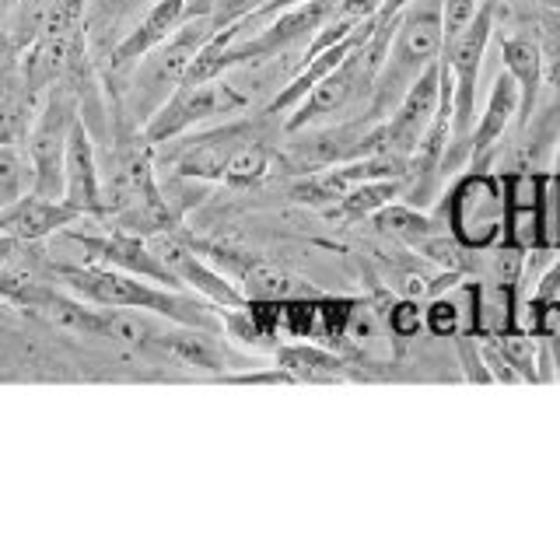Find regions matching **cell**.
<instances>
[{
	"mask_svg": "<svg viewBox=\"0 0 560 560\" xmlns=\"http://www.w3.org/2000/svg\"><path fill=\"white\" fill-rule=\"evenodd\" d=\"M8 312H11V302H4V298H0V323L8 319Z\"/></svg>",
	"mask_w": 560,
	"mask_h": 560,
	"instance_id": "obj_25",
	"label": "cell"
},
{
	"mask_svg": "<svg viewBox=\"0 0 560 560\" xmlns=\"http://www.w3.org/2000/svg\"><path fill=\"white\" fill-rule=\"evenodd\" d=\"M402 186H407V179H372V183H361V186L350 189L343 200L326 207V214L332 221H343V224L364 221V218H372L375 210H382L385 203H393L396 197H402Z\"/></svg>",
	"mask_w": 560,
	"mask_h": 560,
	"instance_id": "obj_18",
	"label": "cell"
},
{
	"mask_svg": "<svg viewBox=\"0 0 560 560\" xmlns=\"http://www.w3.org/2000/svg\"><path fill=\"white\" fill-rule=\"evenodd\" d=\"M70 242H78L88 262H102V267H116V270H127L151 280V284H162V288H183L175 273L162 262V256L154 253V245L144 242L133 232H105V235H81V232H70Z\"/></svg>",
	"mask_w": 560,
	"mask_h": 560,
	"instance_id": "obj_10",
	"label": "cell"
},
{
	"mask_svg": "<svg viewBox=\"0 0 560 560\" xmlns=\"http://www.w3.org/2000/svg\"><path fill=\"white\" fill-rule=\"evenodd\" d=\"M550 175H560V144H557V158H553V172Z\"/></svg>",
	"mask_w": 560,
	"mask_h": 560,
	"instance_id": "obj_26",
	"label": "cell"
},
{
	"mask_svg": "<svg viewBox=\"0 0 560 560\" xmlns=\"http://www.w3.org/2000/svg\"><path fill=\"white\" fill-rule=\"evenodd\" d=\"M420 326V312L410 305V302H402L396 312H393V329L399 332V337H410V332Z\"/></svg>",
	"mask_w": 560,
	"mask_h": 560,
	"instance_id": "obj_23",
	"label": "cell"
},
{
	"mask_svg": "<svg viewBox=\"0 0 560 560\" xmlns=\"http://www.w3.org/2000/svg\"><path fill=\"white\" fill-rule=\"evenodd\" d=\"M501 63L504 74L518 88V119L515 127L525 130L539 109V92H542V49L529 35H508L501 39Z\"/></svg>",
	"mask_w": 560,
	"mask_h": 560,
	"instance_id": "obj_16",
	"label": "cell"
},
{
	"mask_svg": "<svg viewBox=\"0 0 560 560\" xmlns=\"http://www.w3.org/2000/svg\"><path fill=\"white\" fill-rule=\"evenodd\" d=\"M498 22V0H480L472 22L445 43L442 63L448 67L452 78V140L442 162V175L455 172L469 162V133L477 127V88H480V70Z\"/></svg>",
	"mask_w": 560,
	"mask_h": 560,
	"instance_id": "obj_3",
	"label": "cell"
},
{
	"mask_svg": "<svg viewBox=\"0 0 560 560\" xmlns=\"http://www.w3.org/2000/svg\"><path fill=\"white\" fill-rule=\"evenodd\" d=\"M224 256L238 270V284H242L238 291L245 294V302H294V298H315V291L305 280H298L284 267H277V262H267L259 256L245 259L238 253H224Z\"/></svg>",
	"mask_w": 560,
	"mask_h": 560,
	"instance_id": "obj_17",
	"label": "cell"
},
{
	"mask_svg": "<svg viewBox=\"0 0 560 560\" xmlns=\"http://www.w3.org/2000/svg\"><path fill=\"white\" fill-rule=\"evenodd\" d=\"M533 4L542 11H560V0H533Z\"/></svg>",
	"mask_w": 560,
	"mask_h": 560,
	"instance_id": "obj_24",
	"label": "cell"
},
{
	"mask_svg": "<svg viewBox=\"0 0 560 560\" xmlns=\"http://www.w3.org/2000/svg\"><path fill=\"white\" fill-rule=\"evenodd\" d=\"M52 277L88 305L151 312L158 319L200 326V329H214V332L224 329L218 305H210L207 298H189L179 288L151 284V280L127 273V270L102 267V262H60V267H52Z\"/></svg>",
	"mask_w": 560,
	"mask_h": 560,
	"instance_id": "obj_1",
	"label": "cell"
},
{
	"mask_svg": "<svg viewBox=\"0 0 560 560\" xmlns=\"http://www.w3.org/2000/svg\"><path fill=\"white\" fill-rule=\"evenodd\" d=\"M63 200L78 210L81 218H102L105 214V197H102V172L92 133L84 127V116L74 119L67 137V154H63Z\"/></svg>",
	"mask_w": 560,
	"mask_h": 560,
	"instance_id": "obj_12",
	"label": "cell"
},
{
	"mask_svg": "<svg viewBox=\"0 0 560 560\" xmlns=\"http://www.w3.org/2000/svg\"><path fill=\"white\" fill-rule=\"evenodd\" d=\"M214 32H218L214 18L197 14V18H189L186 25L175 28L162 46H154L151 52H144V57L130 67L127 109L140 127H144V122L158 113V105H162L175 88L183 84L192 57H197Z\"/></svg>",
	"mask_w": 560,
	"mask_h": 560,
	"instance_id": "obj_4",
	"label": "cell"
},
{
	"mask_svg": "<svg viewBox=\"0 0 560 560\" xmlns=\"http://www.w3.org/2000/svg\"><path fill=\"white\" fill-rule=\"evenodd\" d=\"M197 14H207L203 8H197V0H154V8L140 18V22L122 35L119 46L113 49L109 70L113 74H127L144 52L162 46L175 28L186 25L189 18H197Z\"/></svg>",
	"mask_w": 560,
	"mask_h": 560,
	"instance_id": "obj_13",
	"label": "cell"
},
{
	"mask_svg": "<svg viewBox=\"0 0 560 560\" xmlns=\"http://www.w3.org/2000/svg\"><path fill=\"white\" fill-rule=\"evenodd\" d=\"M378 151H382V119L358 116L343 122V127H326L305 137L302 144H294L291 162L298 172H315V168L354 162V158H368Z\"/></svg>",
	"mask_w": 560,
	"mask_h": 560,
	"instance_id": "obj_9",
	"label": "cell"
},
{
	"mask_svg": "<svg viewBox=\"0 0 560 560\" xmlns=\"http://www.w3.org/2000/svg\"><path fill=\"white\" fill-rule=\"evenodd\" d=\"M445 49V25H442V0H410L407 8L396 14V28L389 49H385L382 70L375 78L372 98H368L364 113L372 119H385L402 92L424 74L431 63L442 60Z\"/></svg>",
	"mask_w": 560,
	"mask_h": 560,
	"instance_id": "obj_2",
	"label": "cell"
},
{
	"mask_svg": "<svg viewBox=\"0 0 560 560\" xmlns=\"http://www.w3.org/2000/svg\"><path fill=\"white\" fill-rule=\"evenodd\" d=\"M448 228L466 249H490L504 235V179L469 172L448 197Z\"/></svg>",
	"mask_w": 560,
	"mask_h": 560,
	"instance_id": "obj_7",
	"label": "cell"
},
{
	"mask_svg": "<svg viewBox=\"0 0 560 560\" xmlns=\"http://www.w3.org/2000/svg\"><path fill=\"white\" fill-rule=\"evenodd\" d=\"M438 98H442V60L431 63L424 74L402 92L396 109L382 119V151L378 154H389L396 162L410 165L420 137H424L428 122L438 109Z\"/></svg>",
	"mask_w": 560,
	"mask_h": 560,
	"instance_id": "obj_8",
	"label": "cell"
},
{
	"mask_svg": "<svg viewBox=\"0 0 560 560\" xmlns=\"http://www.w3.org/2000/svg\"><path fill=\"white\" fill-rule=\"evenodd\" d=\"M32 158H28V148L18 144L14 137H4L0 140V207L14 203L18 197H25L32 192Z\"/></svg>",
	"mask_w": 560,
	"mask_h": 560,
	"instance_id": "obj_21",
	"label": "cell"
},
{
	"mask_svg": "<svg viewBox=\"0 0 560 560\" xmlns=\"http://www.w3.org/2000/svg\"><path fill=\"white\" fill-rule=\"evenodd\" d=\"M151 245H154V253L162 256L165 267L175 273V280H179L183 288H192L200 298H207L210 305H218V308H245L249 305L232 280H228L224 273H218L203 256L192 253L186 242H179L168 232H158Z\"/></svg>",
	"mask_w": 560,
	"mask_h": 560,
	"instance_id": "obj_11",
	"label": "cell"
},
{
	"mask_svg": "<svg viewBox=\"0 0 560 560\" xmlns=\"http://www.w3.org/2000/svg\"><path fill=\"white\" fill-rule=\"evenodd\" d=\"M280 368H288L294 382H343L347 372V361L329 354V350L319 347H288L280 350Z\"/></svg>",
	"mask_w": 560,
	"mask_h": 560,
	"instance_id": "obj_19",
	"label": "cell"
},
{
	"mask_svg": "<svg viewBox=\"0 0 560 560\" xmlns=\"http://www.w3.org/2000/svg\"><path fill=\"white\" fill-rule=\"evenodd\" d=\"M518 119V88L515 81L504 74L494 78L490 84V95H487V105L477 119V127L469 133V162H472V172H487L490 158H494V148L498 140L508 133V127Z\"/></svg>",
	"mask_w": 560,
	"mask_h": 560,
	"instance_id": "obj_15",
	"label": "cell"
},
{
	"mask_svg": "<svg viewBox=\"0 0 560 560\" xmlns=\"http://www.w3.org/2000/svg\"><path fill=\"white\" fill-rule=\"evenodd\" d=\"M262 133V122L256 119H235V122H221V127H210L197 137H175V148H162V162L183 175V179H203V183H224L228 168H232L235 154L249 144L253 137Z\"/></svg>",
	"mask_w": 560,
	"mask_h": 560,
	"instance_id": "obj_6",
	"label": "cell"
},
{
	"mask_svg": "<svg viewBox=\"0 0 560 560\" xmlns=\"http://www.w3.org/2000/svg\"><path fill=\"white\" fill-rule=\"evenodd\" d=\"M480 0H442V25H445V43L455 39L477 14Z\"/></svg>",
	"mask_w": 560,
	"mask_h": 560,
	"instance_id": "obj_22",
	"label": "cell"
},
{
	"mask_svg": "<svg viewBox=\"0 0 560 560\" xmlns=\"http://www.w3.org/2000/svg\"><path fill=\"white\" fill-rule=\"evenodd\" d=\"M375 224H378V232H385V235H393V238H399V242H407V245H417L424 242V238H431V235H438V232H445L442 224H438L434 218H428L424 210L420 207H413V203H385L382 210H375Z\"/></svg>",
	"mask_w": 560,
	"mask_h": 560,
	"instance_id": "obj_20",
	"label": "cell"
},
{
	"mask_svg": "<svg viewBox=\"0 0 560 560\" xmlns=\"http://www.w3.org/2000/svg\"><path fill=\"white\" fill-rule=\"evenodd\" d=\"M245 105H249V98H245L235 84H228L221 78L203 81V84H179L162 105H158V113L140 127V140L151 148H162L207 119L242 113Z\"/></svg>",
	"mask_w": 560,
	"mask_h": 560,
	"instance_id": "obj_5",
	"label": "cell"
},
{
	"mask_svg": "<svg viewBox=\"0 0 560 560\" xmlns=\"http://www.w3.org/2000/svg\"><path fill=\"white\" fill-rule=\"evenodd\" d=\"M74 221H81L74 207L67 200L43 197V192H25L14 203L0 207V232L11 235L14 242H43Z\"/></svg>",
	"mask_w": 560,
	"mask_h": 560,
	"instance_id": "obj_14",
	"label": "cell"
}]
</instances>
